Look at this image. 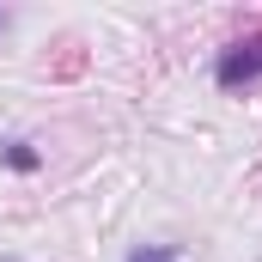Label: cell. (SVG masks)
<instances>
[{
  "label": "cell",
  "instance_id": "cell-1",
  "mask_svg": "<svg viewBox=\"0 0 262 262\" xmlns=\"http://www.w3.org/2000/svg\"><path fill=\"white\" fill-rule=\"evenodd\" d=\"M256 79H262V31H250V37H238V43L220 49L213 85H220V92H250Z\"/></svg>",
  "mask_w": 262,
  "mask_h": 262
},
{
  "label": "cell",
  "instance_id": "cell-2",
  "mask_svg": "<svg viewBox=\"0 0 262 262\" xmlns=\"http://www.w3.org/2000/svg\"><path fill=\"white\" fill-rule=\"evenodd\" d=\"M0 159H6L12 171H37V165H43V152H37L31 140H6V152H0Z\"/></svg>",
  "mask_w": 262,
  "mask_h": 262
},
{
  "label": "cell",
  "instance_id": "cell-3",
  "mask_svg": "<svg viewBox=\"0 0 262 262\" xmlns=\"http://www.w3.org/2000/svg\"><path fill=\"white\" fill-rule=\"evenodd\" d=\"M128 262H183V250L177 244H134Z\"/></svg>",
  "mask_w": 262,
  "mask_h": 262
},
{
  "label": "cell",
  "instance_id": "cell-4",
  "mask_svg": "<svg viewBox=\"0 0 262 262\" xmlns=\"http://www.w3.org/2000/svg\"><path fill=\"white\" fill-rule=\"evenodd\" d=\"M0 31H6V12H0Z\"/></svg>",
  "mask_w": 262,
  "mask_h": 262
}]
</instances>
